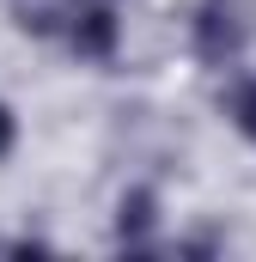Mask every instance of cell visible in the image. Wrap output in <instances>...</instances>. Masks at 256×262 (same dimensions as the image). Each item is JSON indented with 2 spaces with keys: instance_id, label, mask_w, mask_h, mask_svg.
I'll list each match as a JSON object with an SVG mask.
<instances>
[{
  "instance_id": "1",
  "label": "cell",
  "mask_w": 256,
  "mask_h": 262,
  "mask_svg": "<svg viewBox=\"0 0 256 262\" xmlns=\"http://www.w3.org/2000/svg\"><path fill=\"white\" fill-rule=\"evenodd\" d=\"M256 37V0H201L195 6V55L207 67H226Z\"/></svg>"
},
{
  "instance_id": "2",
  "label": "cell",
  "mask_w": 256,
  "mask_h": 262,
  "mask_svg": "<svg viewBox=\"0 0 256 262\" xmlns=\"http://www.w3.org/2000/svg\"><path fill=\"white\" fill-rule=\"evenodd\" d=\"M116 37H122V25H116L110 6H86V12H73V49H79L86 61H110V55H116Z\"/></svg>"
},
{
  "instance_id": "3",
  "label": "cell",
  "mask_w": 256,
  "mask_h": 262,
  "mask_svg": "<svg viewBox=\"0 0 256 262\" xmlns=\"http://www.w3.org/2000/svg\"><path fill=\"white\" fill-rule=\"evenodd\" d=\"M153 226H159V195L153 189H128L122 207H116V238H122L128 250H140Z\"/></svg>"
},
{
  "instance_id": "4",
  "label": "cell",
  "mask_w": 256,
  "mask_h": 262,
  "mask_svg": "<svg viewBox=\"0 0 256 262\" xmlns=\"http://www.w3.org/2000/svg\"><path fill=\"white\" fill-rule=\"evenodd\" d=\"M73 12H79L73 0H18V25H25L31 37H49V31H61Z\"/></svg>"
},
{
  "instance_id": "5",
  "label": "cell",
  "mask_w": 256,
  "mask_h": 262,
  "mask_svg": "<svg viewBox=\"0 0 256 262\" xmlns=\"http://www.w3.org/2000/svg\"><path fill=\"white\" fill-rule=\"evenodd\" d=\"M232 122L244 140H256V79H244L238 92H232Z\"/></svg>"
},
{
  "instance_id": "6",
  "label": "cell",
  "mask_w": 256,
  "mask_h": 262,
  "mask_svg": "<svg viewBox=\"0 0 256 262\" xmlns=\"http://www.w3.org/2000/svg\"><path fill=\"white\" fill-rule=\"evenodd\" d=\"M12 140H18V116H12V110L0 104V159L12 152Z\"/></svg>"
}]
</instances>
